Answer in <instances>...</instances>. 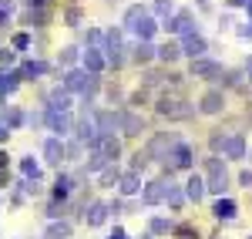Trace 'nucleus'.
<instances>
[{
    "label": "nucleus",
    "instance_id": "nucleus-1",
    "mask_svg": "<svg viewBox=\"0 0 252 239\" xmlns=\"http://www.w3.org/2000/svg\"><path fill=\"white\" fill-rule=\"evenodd\" d=\"M97 84H101L97 74H88V71H78V68L64 74V91H81L84 98H91V95H94Z\"/></svg>",
    "mask_w": 252,
    "mask_h": 239
},
{
    "label": "nucleus",
    "instance_id": "nucleus-2",
    "mask_svg": "<svg viewBox=\"0 0 252 239\" xmlns=\"http://www.w3.org/2000/svg\"><path fill=\"white\" fill-rule=\"evenodd\" d=\"M205 172H209V179H205V192H215V196H222V192L229 189V172H225V165H222L219 159H209Z\"/></svg>",
    "mask_w": 252,
    "mask_h": 239
},
{
    "label": "nucleus",
    "instance_id": "nucleus-3",
    "mask_svg": "<svg viewBox=\"0 0 252 239\" xmlns=\"http://www.w3.org/2000/svg\"><path fill=\"white\" fill-rule=\"evenodd\" d=\"M168 159L172 162H165V172L172 175V172H178V169H192V162H195V152H192V145H185V141H178L172 152H168Z\"/></svg>",
    "mask_w": 252,
    "mask_h": 239
},
{
    "label": "nucleus",
    "instance_id": "nucleus-4",
    "mask_svg": "<svg viewBox=\"0 0 252 239\" xmlns=\"http://www.w3.org/2000/svg\"><path fill=\"white\" fill-rule=\"evenodd\" d=\"M192 104L185 98H161L158 101V115L161 118H192Z\"/></svg>",
    "mask_w": 252,
    "mask_h": 239
},
{
    "label": "nucleus",
    "instance_id": "nucleus-5",
    "mask_svg": "<svg viewBox=\"0 0 252 239\" xmlns=\"http://www.w3.org/2000/svg\"><path fill=\"white\" fill-rule=\"evenodd\" d=\"M175 145H178V138H175L172 132H161V135H155V138L148 141V148H145L141 155H145V159H161L165 152H172Z\"/></svg>",
    "mask_w": 252,
    "mask_h": 239
},
{
    "label": "nucleus",
    "instance_id": "nucleus-6",
    "mask_svg": "<svg viewBox=\"0 0 252 239\" xmlns=\"http://www.w3.org/2000/svg\"><path fill=\"white\" fill-rule=\"evenodd\" d=\"M205 47H209L205 37H202V34H195V31H185V40L178 44V51H182V54H189L192 61L202 58V54H205Z\"/></svg>",
    "mask_w": 252,
    "mask_h": 239
},
{
    "label": "nucleus",
    "instance_id": "nucleus-7",
    "mask_svg": "<svg viewBox=\"0 0 252 239\" xmlns=\"http://www.w3.org/2000/svg\"><path fill=\"white\" fill-rule=\"evenodd\" d=\"M108 61H111V68H121V64H125V40H121V31H108Z\"/></svg>",
    "mask_w": 252,
    "mask_h": 239
},
{
    "label": "nucleus",
    "instance_id": "nucleus-8",
    "mask_svg": "<svg viewBox=\"0 0 252 239\" xmlns=\"http://www.w3.org/2000/svg\"><path fill=\"white\" fill-rule=\"evenodd\" d=\"M91 152L104 155L108 162H115L118 155H121V145H118V138H115V135H97V141H94V148H91Z\"/></svg>",
    "mask_w": 252,
    "mask_h": 239
},
{
    "label": "nucleus",
    "instance_id": "nucleus-9",
    "mask_svg": "<svg viewBox=\"0 0 252 239\" xmlns=\"http://www.w3.org/2000/svg\"><path fill=\"white\" fill-rule=\"evenodd\" d=\"M165 192H168L165 179H155V182H148V185H145L141 199H145V205H158V202H165Z\"/></svg>",
    "mask_w": 252,
    "mask_h": 239
},
{
    "label": "nucleus",
    "instance_id": "nucleus-10",
    "mask_svg": "<svg viewBox=\"0 0 252 239\" xmlns=\"http://www.w3.org/2000/svg\"><path fill=\"white\" fill-rule=\"evenodd\" d=\"M222 104H225L222 91H205L202 101H198V111H202V115H219V111H222Z\"/></svg>",
    "mask_w": 252,
    "mask_h": 239
},
{
    "label": "nucleus",
    "instance_id": "nucleus-11",
    "mask_svg": "<svg viewBox=\"0 0 252 239\" xmlns=\"http://www.w3.org/2000/svg\"><path fill=\"white\" fill-rule=\"evenodd\" d=\"M118 128H121L125 135H141V132H145V118H141L138 111H125V115H121V125H118Z\"/></svg>",
    "mask_w": 252,
    "mask_h": 239
},
{
    "label": "nucleus",
    "instance_id": "nucleus-12",
    "mask_svg": "<svg viewBox=\"0 0 252 239\" xmlns=\"http://www.w3.org/2000/svg\"><path fill=\"white\" fill-rule=\"evenodd\" d=\"M121 125V115H115V111H101L94 118V128L97 135H115V128Z\"/></svg>",
    "mask_w": 252,
    "mask_h": 239
},
{
    "label": "nucleus",
    "instance_id": "nucleus-13",
    "mask_svg": "<svg viewBox=\"0 0 252 239\" xmlns=\"http://www.w3.org/2000/svg\"><path fill=\"white\" fill-rule=\"evenodd\" d=\"M44 162H47V165H61V162H64V141L61 138L44 141Z\"/></svg>",
    "mask_w": 252,
    "mask_h": 239
},
{
    "label": "nucleus",
    "instance_id": "nucleus-14",
    "mask_svg": "<svg viewBox=\"0 0 252 239\" xmlns=\"http://www.w3.org/2000/svg\"><path fill=\"white\" fill-rule=\"evenodd\" d=\"M44 121H47L51 132H58V135H67V132H71V118H67V111H47Z\"/></svg>",
    "mask_w": 252,
    "mask_h": 239
},
{
    "label": "nucleus",
    "instance_id": "nucleus-15",
    "mask_svg": "<svg viewBox=\"0 0 252 239\" xmlns=\"http://www.w3.org/2000/svg\"><path fill=\"white\" fill-rule=\"evenodd\" d=\"M192 74L195 78H219L222 74V64H215V61H192Z\"/></svg>",
    "mask_w": 252,
    "mask_h": 239
},
{
    "label": "nucleus",
    "instance_id": "nucleus-16",
    "mask_svg": "<svg viewBox=\"0 0 252 239\" xmlns=\"http://www.w3.org/2000/svg\"><path fill=\"white\" fill-rule=\"evenodd\" d=\"M108 212H111L108 202H91V209L84 212V219H88V226H101V222L108 219Z\"/></svg>",
    "mask_w": 252,
    "mask_h": 239
},
{
    "label": "nucleus",
    "instance_id": "nucleus-17",
    "mask_svg": "<svg viewBox=\"0 0 252 239\" xmlns=\"http://www.w3.org/2000/svg\"><path fill=\"white\" fill-rule=\"evenodd\" d=\"M94 141H97V128H94V121H81L78 125V145H88V148H94Z\"/></svg>",
    "mask_w": 252,
    "mask_h": 239
},
{
    "label": "nucleus",
    "instance_id": "nucleus-18",
    "mask_svg": "<svg viewBox=\"0 0 252 239\" xmlns=\"http://www.w3.org/2000/svg\"><path fill=\"white\" fill-rule=\"evenodd\" d=\"M118 189H121V196H135V192H141V175H138V172L121 175V179H118Z\"/></svg>",
    "mask_w": 252,
    "mask_h": 239
},
{
    "label": "nucleus",
    "instance_id": "nucleus-19",
    "mask_svg": "<svg viewBox=\"0 0 252 239\" xmlns=\"http://www.w3.org/2000/svg\"><path fill=\"white\" fill-rule=\"evenodd\" d=\"M212 212H215V219L229 222V219H235V212H239V205H235L232 199H219V202L212 205Z\"/></svg>",
    "mask_w": 252,
    "mask_h": 239
},
{
    "label": "nucleus",
    "instance_id": "nucleus-20",
    "mask_svg": "<svg viewBox=\"0 0 252 239\" xmlns=\"http://www.w3.org/2000/svg\"><path fill=\"white\" fill-rule=\"evenodd\" d=\"M67 108H71V91H64V88L51 91V104H47V111H67Z\"/></svg>",
    "mask_w": 252,
    "mask_h": 239
},
{
    "label": "nucleus",
    "instance_id": "nucleus-21",
    "mask_svg": "<svg viewBox=\"0 0 252 239\" xmlns=\"http://www.w3.org/2000/svg\"><path fill=\"white\" fill-rule=\"evenodd\" d=\"M20 84V74L17 71H7V74H0V98H7V95H14Z\"/></svg>",
    "mask_w": 252,
    "mask_h": 239
},
{
    "label": "nucleus",
    "instance_id": "nucleus-22",
    "mask_svg": "<svg viewBox=\"0 0 252 239\" xmlns=\"http://www.w3.org/2000/svg\"><path fill=\"white\" fill-rule=\"evenodd\" d=\"M222 152H225L229 159H242V155H246V141L239 138V135H235V138H225L222 141Z\"/></svg>",
    "mask_w": 252,
    "mask_h": 239
},
{
    "label": "nucleus",
    "instance_id": "nucleus-23",
    "mask_svg": "<svg viewBox=\"0 0 252 239\" xmlns=\"http://www.w3.org/2000/svg\"><path fill=\"white\" fill-rule=\"evenodd\" d=\"M131 31L138 34V40H152V34L158 31V24H155L152 17H141V20L135 24V27H131Z\"/></svg>",
    "mask_w": 252,
    "mask_h": 239
},
{
    "label": "nucleus",
    "instance_id": "nucleus-24",
    "mask_svg": "<svg viewBox=\"0 0 252 239\" xmlns=\"http://www.w3.org/2000/svg\"><path fill=\"white\" fill-rule=\"evenodd\" d=\"M84 68H88V74H97V71L104 68V58H101V51L88 47V51H84Z\"/></svg>",
    "mask_w": 252,
    "mask_h": 239
},
{
    "label": "nucleus",
    "instance_id": "nucleus-25",
    "mask_svg": "<svg viewBox=\"0 0 252 239\" xmlns=\"http://www.w3.org/2000/svg\"><path fill=\"white\" fill-rule=\"evenodd\" d=\"M185 185H189V189H185V196H189L192 202H198L202 196H205V179H202V175H192Z\"/></svg>",
    "mask_w": 252,
    "mask_h": 239
},
{
    "label": "nucleus",
    "instance_id": "nucleus-26",
    "mask_svg": "<svg viewBox=\"0 0 252 239\" xmlns=\"http://www.w3.org/2000/svg\"><path fill=\"white\" fill-rule=\"evenodd\" d=\"M17 74L20 78H40V74H47V64H44V61H27Z\"/></svg>",
    "mask_w": 252,
    "mask_h": 239
},
{
    "label": "nucleus",
    "instance_id": "nucleus-27",
    "mask_svg": "<svg viewBox=\"0 0 252 239\" xmlns=\"http://www.w3.org/2000/svg\"><path fill=\"white\" fill-rule=\"evenodd\" d=\"M155 58H161V61H168V64H172V61L182 58V51H178V44H175V40H168V44L155 47Z\"/></svg>",
    "mask_w": 252,
    "mask_h": 239
},
{
    "label": "nucleus",
    "instance_id": "nucleus-28",
    "mask_svg": "<svg viewBox=\"0 0 252 239\" xmlns=\"http://www.w3.org/2000/svg\"><path fill=\"white\" fill-rule=\"evenodd\" d=\"M24 24H31V27H44V24H47V10H44V7H31V10L24 14Z\"/></svg>",
    "mask_w": 252,
    "mask_h": 239
},
{
    "label": "nucleus",
    "instance_id": "nucleus-29",
    "mask_svg": "<svg viewBox=\"0 0 252 239\" xmlns=\"http://www.w3.org/2000/svg\"><path fill=\"white\" fill-rule=\"evenodd\" d=\"M44 239H71V226H67V222H51L47 233H44Z\"/></svg>",
    "mask_w": 252,
    "mask_h": 239
},
{
    "label": "nucleus",
    "instance_id": "nucleus-30",
    "mask_svg": "<svg viewBox=\"0 0 252 239\" xmlns=\"http://www.w3.org/2000/svg\"><path fill=\"white\" fill-rule=\"evenodd\" d=\"M71 185H74V182L67 179V175H58V182H54V199L64 202V199H67V192H71Z\"/></svg>",
    "mask_w": 252,
    "mask_h": 239
},
{
    "label": "nucleus",
    "instance_id": "nucleus-31",
    "mask_svg": "<svg viewBox=\"0 0 252 239\" xmlns=\"http://www.w3.org/2000/svg\"><path fill=\"white\" fill-rule=\"evenodd\" d=\"M152 58H155V47H152L148 40H141V44L135 47V61H138V64H148Z\"/></svg>",
    "mask_w": 252,
    "mask_h": 239
},
{
    "label": "nucleus",
    "instance_id": "nucleus-32",
    "mask_svg": "<svg viewBox=\"0 0 252 239\" xmlns=\"http://www.w3.org/2000/svg\"><path fill=\"white\" fill-rule=\"evenodd\" d=\"M141 17H148V14H145V7H138V3H135V7H128V10H125V27L131 31Z\"/></svg>",
    "mask_w": 252,
    "mask_h": 239
},
{
    "label": "nucleus",
    "instance_id": "nucleus-33",
    "mask_svg": "<svg viewBox=\"0 0 252 239\" xmlns=\"http://www.w3.org/2000/svg\"><path fill=\"white\" fill-rule=\"evenodd\" d=\"M165 202H168L172 209H178V205L185 202V196H182V189H178V185H168V192H165Z\"/></svg>",
    "mask_w": 252,
    "mask_h": 239
},
{
    "label": "nucleus",
    "instance_id": "nucleus-34",
    "mask_svg": "<svg viewBox=\"0 0 252 239\" xmlns=\"http://www.w3.org/2000/svg\"><path fill=\"white\" fill-rule=\"evenodd\" d=\"M20 169H24V175H27V179H34V182L40 179V165L34 159H24V162H20Z\"/></svg>",
    "mask_w": 252,
    "mask_h": 239
},
{
    "label": "nucleus",
    "instance_id": "nucleus-35",
    "mask_svg": "<svg viewBox=\"0 0 252 239\" xmlns=\"http://www.w3.org/2000/svg\"><path fill=\"white\" fill-rule=\"evenodd\" d=\"M104 165H108V159H104V155H97V152H91V162H88V169H84V172H101Z\"/></svg>",
    "mask_w": 252,
    "mask_h": 239
},
{
    "label": "nucleus",
    "instance_id": "nucleus-36",
    "mask_svg": "<svg viewBox=\"0 0 252 239\" xmlns=\"http://www.w3.org/2000/svg\"><path fill=\"white\" fill-rule=\"evenodd\" d=\"M10 14H14V0H0V27L10 20Z\"/></svg>",
    "mask_w": 252,
    "mask_h": 239
},
{
    "label": "nucleus",
    "instance_id": "nucleus-37",
    "mask_svg": "<svg viewBox=\"0 0 252 239\" xmlns=\"http://www.w3.org/2000/svg\"><path fill=\"white\" fill-rule=\"evenodd\" d=\"M118 179H121V172H118V169H108V172L101 175V185H118Z\"/></svg>",
    "mask_w": 252,
    "mask_h": 239
},
{
    "label": "nucleus",
    "instance_id": "nucleus-38",
    "mask_svg": "<svg viewBox=\"0 0 252 239\" xmlns=\"http://www.w3.org/2000/svg\"><path fill=\"white\" fill-rule=\"evenodd\" d=\"M78 61V47H64L61 51V64H74Z\"/></svg>",
    "mask_w": 252,
    "mask_h": 239
},
{
    "label": "nucleus",
    "instance_id": "nucleus-39",
    "mask_svg": "<svg viewBox=\"0 0 252 239\" xmlns=\"http://www.w3.org/2000/svg\"><path fill=\"white\" fill-rule=\"evenodd\" d=\"M172 226H168V219H152V233L155 236H161V233H168Z\"/></svg>",
    "mask_w": 252,
    "mask_h": 239
},
{
    "label": "nucleus",
    "instance_id": "nucleus-40",
    "mask_svg": "<svg viewBox=\"0 0 252 239\" xmlns=\"http://www.w3.org/2000/svg\"><path fill=\"white\" fill-rule=\"evenodd\" d=\"M14 47H17V51L31 47V37H27V34H14Z\"/></svg>",
    "mask_w": 252,
    "mask_h": 239
},
{
    "label": "nucleus",
    "instance_id": "nucleus-41",
    "mask_svg": "<svg viewBox=\"0 0 252 239\" xmlns=\"http://www.w3.org/2000/svg\"><path fill=\"white\" fill-rule=\"evenodd\" d=\"M155 10H158V14H172V0H158Z\"/></svg>",
    "mask_w": 252,
    "mask_h": 239
},
{
    "label": "nucleus",
    "instance_id": "nucleus-42",
    "mask_svg": "<svg viewBox=\"0 0 252 239\" xmlns=\"http://www.w3.org/2000/svg\"><path fill=\"white\" fill-rule=\"evenodd\" d=\"M239 185H246V189H252V169H246V172L239 175Z\"/></svg>",
    "mask_w": 252,
    "mask_h": 239
},
{
    "label": "nucleus",
    "instance_id": "nucleus-43",
    "mask_svg": "<svg viewBox=\"0 0 252 239\" xmlns=\"http://www.w3.org/2000/svg\"><path fill=\"white\" fill-rule=\"evenodd\" d=\"M61 212H64V202H61V205H58V202H54V205H51V209H47V216H51V219H58Z\"/></svg>",
    "mask_w": 252,
    "mask_h": 239
},
{
    "label": "nucleus",
    "instance_id": "nucleus-44",
    "mask_svg": "<svg viewBox=\"0 0 252 239\" xmlns=\"http://www.w3.org/2000/svg\"><path fill=\"white\" fill-rule=\"evenodd\" d=\"M78 20H81V10H78V7H71V10H67V24H78Z\"/></svg>",
    "mask_w": 252,
    "mask_h": 239
},
{
    "label": "nucleus",
    "instance_id": "nucleus-45",
    "mask_svg": "<svg viewBox=\"0 0 252 239\" xmlns=\"http://www.w3.org/2000/svg\"><path fill=\"white\" fill-rule=\"evenodd\" d=\"M10 61H14V51H0V64H3V68H7Z\"/></svg>",
    "mask_w": 252,
    "mask_h": 239
},
{
    "label": "nucleus",
    "instance_id": "nucleus-46",
    "mask_svg": "<svg viewBox=\"0 0 252 239\" xmlns=\"http://www.w3.org/2000/svg\"><path fill=\"white\" fill-rule=\"evenodd\" d=\"M108 239H128V233H125V229H115V233H111Z\"/></svg>",
    "mask_w": 252,
    "mask_h": 239
},
{
    "label": "nucleus",
    "instance_id": "nucleus-47",
    "mask_svg": "<svg viewBox=\"0 0 252 239\" xmlns=\"http://www.w3.org/2000/svg\"><path fill=\"white\" fill-rule=\"evenodd\" d=\"M229 3H232V7H249L252 0H229Z\"/></svg>",
    "mask_w": 252,
    "mask_h": 239
},
{
    "label": "nucleus",
    "instance_id": "nucleus-48",
    "mask_svg": "<svg viewBox=\"0 0 252 239\" xmlns=\"http://www.w3.org/2000/svg\"><path fill=\"white\" fill-rule=\"evenodd\" d=\"M7 138V125H0V141Z\"/></svg>",
    "mask_w": 252,
    "mask_h": 239
},
{
    "label": "nucleus",
    "instance_id": "nucleus-49",
    "mask_svg": "<svg viewBox=\"0 0 252 239\" xmlns=\"http://www.w3.org/2000/svg\"><path fill=\"white\" fill-rule=\"evenodd\" d=\"M0 169H7V155L3 152H0Z\"/></svg>",
    "mask_w": 252,
    "mask_h": 239
},
{
    "label": "nucleus",
    "instance_id": "nucleus-50",
    "mask_svg": "<svg viewBox=\"0 0 252 239\" xmlns=\"http://www.w3.org/2000/svg\"><path fill=\"white\" fill-rule=\"evenodd\" d=\"M27 3H31V7H44V0H27Z\"/></svg>",
    "mask_w": 252,
    "mask_h": 239
},
{
    "label": "nucleus",
    "instance_id": "nucleus-51",
    "mask_svg": "<svg viewBox=\"0 0 252 239\" xmlns=\"http://www.w3.org/2000/svg\"><path fill=\"white\" fill-rule=\"evenodd\" d=\"M246 71H249V78H252V58H249V64H246Z\"/></svg>",
    "mask_w": 252,
    "mask_h": 239
},
{
    "label": "nucleus",
    "instance_id": "nucleus-52",
    "mask_svg": "<svg viewBox=\"0 0 252 239\" xmlns=\"http://www.w3.org/2000/svg\"><path fill=\"white\" fill-rule=\"evenodd\" d=\"M0 182H3V172H0Z\"/></svg>",
    "mask_w": 252,
    "mask_h": 239
},
{
    "label": "nucleus",
    "instance_id": "nucleus-53",
    "mask_svg": "<svg viewBox=\"0 0 252 239\" xmlns=\"http://www.w3.org/2000/svg\"><path fill=\"white\" fill-rule=\"evenodd\" d=\"M249 14H252V3H249Z\"/></svg>",
    "mask_w": 252,
    "mask_h": 239
},
{
    "label": "nucleus",
    "instance_id": "nucleus-54",
    "mask_svg": "<svg viewBox=\"0 0 252 239\" xmlns=\"http://www.w3.org/2000/svg\"><path fill=\"white\" fill-rule=\"evenodd\" d=\"M249 239H252V236H249Z\"/></svg>",
    "mask_w": 252,
    "mask_h": 239
}]
</instances>
